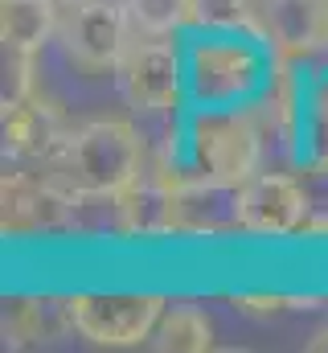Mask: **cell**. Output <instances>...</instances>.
<instances>
[{"instance_id":"2","label":"cell","mask_w":328,"mask_h":353,"mask_svg":"<svg viewBox=\"0 0 328 353\" xmlns=\"http://www.w3.org/2000/svg\"><path fill=\"white\" fill-rule=\"evenodd\" d=\"M144 165L148 144L132 119H86L70 128L66 144L45 169L86 201H111L144 173Z\"/></svg>"},{"instance_id":"1","label":"cell","mask_w":328,"mask_h":353,"mask_svg":"<svg viewBox=\"0 0 328 353\" xmlns=\"http://www.w3.org/2000/svg\"><path fill=\"white\" fill-rule=\"evenodd\" d=\"M275 66L263 33L246 29H189L185 41V94L189 107H246Z\"/></svg>"},{"instance_id":"9","label":"cell","mask_w":328,"mask_h":353,"mask_svg":"<svg viewBox=\"0 0 328 353\" xmlns=\"http://www.w3.org/2000/svg\"><path fill=\"white\" fill-rule=\"evenodd\" d=\"M312 218V197L291 173L258 169L234 185V230L250 239H296Z\"/></svg>"},{"instance_id":"18","label":"cell","mask_w":328,"mask_h":353,"mask_svg":"<svg viewBox=\"0 0 328 353\" xmlns=\"http://www.w3.org/2000/svg\"><path fill=\"white\" fill-rule=\"evenodd\" d=\"M325 300L312 296V292H234L230 296V308L243 312V316H254V321H271V316H283V312H312L320 308Z\"/></svg>"},{"instance_id":"3","label":"cell","mask_w":328,"mask_h":353,"mask_svg":"<svg viewBox=\"0 0 328 353\" xmlns=\"http://www.w3.org/2000/svg\"><path fill=\"white\" fill-rule=\"evenodd\" d=\"M185 173L209 185H243L263 169L267 132L254 111L246 107H189L185 111Z\"/></svg>"},{"instance_id":"20","label":"cell","mask_w":328,"mask_h":353,"mask_svg":"<svg viewBox=\"0 0 328 353\" xmlns=\"http://www.w3.org/2000/svg\"><path fill=\"white\" fill-rule=\"evenodd\" d=\"M33 62L37 54H17V50H4V103H17L25 94H33Z\"/></svg>"},{"instance_id":"17","label":"cell","mask_w":328,"mask_h":353,"mask_svg":"<svg viewBox=\"0 0 328 353\" xmlns=\"http://www.w3.org/2000/svg\"><path fill=\"white\" fill-rule=\"evenodd\" d=\"M132 12L136 33H156V37H181L193 29V0H123Z\"/></svg>"},{"instance_id":"22","label":"cell","mask_w":328,"mask_h":353,"mask_svg":"<svg viewBox=\"0 0 328 353\" xmlns=\"http://www.w3.org/2000/svg\"><path fill=\"white\" fill-rule=\"evenodd\" d=\"M308 353H328V325L312 337V341H308Z\"/></svg>"},{"instance_id":"19","label":"cell","mask_w":328,"mask_h":353,"mask_svg":"<svg viewBox=\"0 0 328 353\" xmlns=\"http://www.w3.org/2000/svg\"><path fill=\"white\" fill-rule=\"evenodd\" d=\"M193 29L258 33V8H250V0H193Z\"/></svg>"},{"instance_id":"15","label":"cell","mask_w":328,"mask_h":353,"mask_svg":"<svg viewBox=\"0 0 328 353\" xmlns=\"http://www.w3.org/2000/svg\"><path fill=\"white\" fill-rule=\"evenodd\" d=\"M148 345L161 353H205L214 350V325L197 304H168Z\"/></svg>"},{"instance_id":"13","label":"cell","mask_w":328,"mask_h":353,"mask_svg":"<svg viewBox=\"0 0 328 353\" xmlns=\"http://www.w3.org/2000/svg\"><path fill=\"white\" fill-rule=\"evenodd\" d=\"M62 329H70L66 296L62 300L58 296H12L0 316V333L8 350H33Z\"/></svg>"},{"instance_id":"4","label":"cell","mask_w":328,"mask_h":353,"mask_svg":"<svg viewBox=\"0 0 328 353\" xmlns=\"http://www.w3.org/2000/svg\"><path fill=\"white\" fill-rule=\"evenodd\" d=\"M181 185L185 161L148 152L144 173L111 197V230L127 243H156L181 234Z\"/></svg>"},{"instance_id":"21","label":"cell","mask_w":328,"mask_h":353,"mask_svg":"<svg viewBox=\"0 0 328 353\" xmlns=\"http://www.w3.org/2000/svg\"><path fill=\"white\" fill-rule=\"evenodd\" d=\"M304 239H328V214H316L312 210V218L304 226Z\"/></svg>"},{"instance_id":"11","label":"cell","mask_w":328,"mask_h":353,"mask_svg":"<svg viewBox=\"0 0 328 353\" xmlns=\"http://www.w3.org/2000/svg\"><path fill=\"white\" fill-rule=\"evenodd\" d=\"M254 111H258V119H263L267 140H275V144L283 148L287 161H300L304 111H308V79L300 74V62L275 58L267 87H263V94L254 99Z\"/></svg>"},{"instance_id":"7","label":"cell","mask_w":328,"mask_h":353,"mask_svg":"<svg viewBox=\"0 0 328 353\" xmlns=\"http://www.w3.org/2000/svg\"><path fill=\"white\" fill-rule=\"evenodd\" d=\"M79 197L70 185L50 173H25L4 169L0 176V230L4 239H41V234H66L79 222Z\"/></svg>"},{"instance_id":"10","label":"cell","mask_w":328,"mask_h":353,"mask_svg":"<svg viewBox=\"0 0 328 353\" xmlns=\"http://www.w3.org/2000/svg\"><path fill=\"white\" fill-rule=\"evenodd\" d=\"M258 33L275 58L312 62L328 54V0H258Z\"/></svg>"},{"instance_id":"5","label":"cell","mask_w":328,"mask_h":353,"mask_svg":"<svg viewBox=\"0 0 328 353\" xmlns=\"http://www.w3.org/2000/svg\"><path fill=\"white\" fill-rule=\"evenodd\" d=\"M115 87L140 115H176L189 107L185 94V41L136 33L123 62L115 66Z\"/></svg>"},{"instance_id":"14","label":"cell","mask_w":328,"mask_h":353,"mask_svg":"<svg viewBox=\"0 0 328 353\" xmlns=\"http://www.w3.org/2000/svg\"><path fill=\"white\" fill-rule=\"evenodd\" d=\"M62 29L58 0H0V41L17 54H41Z\"/></svg>"},{"instance_id":"6","label":"cell","mask_w":328,"mask_h":353,"mask_svg":"<svg viewBox=\"0 0 328 353\" xmlns=\"http://www.w3.org/2000/svg\"><path fill=\"white\" fill-rule=\"evenodd\" d=\"M70 329L103 350H136L148 345L161 325L164 300L161 292H74L66 296Z\"/></svg>"},{"instance_id":"8","label":"cell","mask_w":328,"mask_h":353,"mask_svg":"<svg viewBox=\"0 0 328 353\" xmlns=\"http://www.w3.org/2000/svg\"><path fill=\"white\" fill-rule=\"evenodd\" d=\"M132 37H136V25L123 0H74L66 4L62 29H58L66 58L82 74H115Z\"/></svg>"},{"instance_id":"12","label":"cell","mask_w":328,"mask_h":353,"mask_svg":"<svg viewBox=\"0 0 328 353\" xmlns=\"http://www.w3.org/2000/svg\"><path fill=\"white\" fill-rule=\"evenodd\" d=\"M0 136H4V152L12 161H41L50 165L58 157V148L66 144L70 128L62 123V115L33 94L17 99V103H4V119H0Z\"/></svg>"},{"instance_id":"16","label":"cell","mask_w":328,"mask_h":353,"mask_svg":"<svg viewBox=\"0 0 328 353\" xmlns=\"http://www.w3.org/2000/svg\"><path fill=\"white\" fill-rule=\"evenodd\" d=\"M300 165L308 173L328 176V70L308 74V111H304Z\"/></svg>"},{"instance_id":"23","label":"cell","mask_w":328,"mask_h":353,"mask_svg":"<svg viewBox=\"0 0 328 353\" xmlns=\"http://www.w3.org/2000/svg\"><path fill=\"white\" fill-rule=\"evenodd\" d=\"M58 4H62V8H66V4H74V0H58Z\"/></svg>"}]
</instances>
